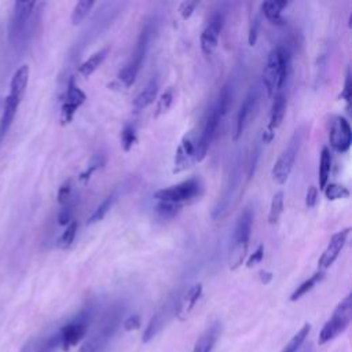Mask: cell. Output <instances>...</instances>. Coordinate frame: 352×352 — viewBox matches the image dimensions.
<instances>
[{"label": "cell", "instance_id": "obj_25", "mask_svg": "<svg viewBox=\"0 0 352 352\" xmlns=\"http://www.w3.org/2000/svg\"><path fill=\"white\" fill-rule=\"evenodd\" d=\"M323 278H324V272L323 271L315 272L312 276H309L307 280H304L300 286H297V289L290 294V300L292 301L300 300L302 296H305L308 292H311Z\"/></svg>", "mask_w": 352, "mask_h": 352}, {"label": "cell", "instance_id": "obj_11", "mask_svg": "<svg viewBox=\"0 0 352 352\" xmlns=\"http://www.w3.org/2000/svg\"><path fill=\"white\" fill-rule=\"evenodd\" d=\"M286 113V96L282 91H279L272 100V106H271V113H270V121L263 132L261 140L264 144H268L272 142V139L275 138V131L279 128V125L283 121Z\"/></svg>", "mask_w": 352, "mask_h": 352}, {"label": "cell", "instance_id": "obj_17", "mask_svg": "<svg viewBox=\"0 0 352 352\" xmlns=\"http://www.w3.org/2000/svg\"><path fill=\"white\" fill-rule=\"evenodd\" d=\"M29 73H30L29 66L22 65L12 74V78L10 82V94L7 95V98H10L16 104H19L22 102V98H23V94L26 91L28 81H29Z\"/></svg>", "mask_w": 352, "mask_h": 352}, {"label": "cell", "instance_id": "obj_14", "mask_svg": "<svg viewBox=\"0 0 352 352\" xmlns=\"http://www.w3.org/2000/svg\"><path fill=\"white\" fill-rule=\"evenodd\" d=\"M349 231H351V228L346 227V228H344V230L336 232V234L330 238V242H329L327 248L323 250L322 256H320L319 260H318V268H319L320 271L329 268V267L337 260L338 254L341 253V250H342V248H344V245H345V242H346V238H348V235H349Z\"/></svg>", "mask_w": 352, "mask_h": 352}, {"label": "cell", "instance_id": "obj_10", "mask_svg": "<svg viewBox=\"0 0 352 352\" xmlns=\"http://www.w3.org/2000/svg\"><path fill=\"white\" fill-rule=\"evenodd\" d=\"M36 6V1H16L14 3V10H12V15H11V19H10V40L11 41H16L26 25H28V21L33 12V7Z\"/></svg>", "mask_w": 352, "mask_h": 352}, {"label": "cell", "instance_id": "obj_13", "mask_svg": "<svg viewBox=\"0 0 352 352\" xmlns=\"http://www.w3.org/2000/svg\"><path fill=\"white\" fill-rule=\"evenodd\" d=\"M85 99H87L85 94L77 87L74 78L72 77L69 80V84H67L66 99H65V102L62 104V109H60V122H62V125H66L73 120L74 113L85 102Z\"/></svg>", "mask_w": 352, "mask_h": 352}, {"label": "cell", "instance_id": "obj_7", "mask_svg": "<svg viewBox=\"0 0 352 352\" xmlns=\"http://www.w3.org/2000/svg\"><path fill=\"white\" fill-rule=\"evenodd\" d=\"M300 143H301V136L296 131V133L292 136L287 147L280 153V155L278 157V160L275 161V164L272 166L271 175H272V179L275 183L283 184L289 179L290 172L293 169V164L296 161V157H297V153L300 148Z\"/></svg>", "mask_w": 352, "mask_h": 352}, {"label": "cell", "instance_id": "obj_12", "mask_svg": "<svg viewBox=\"0 0 352 352\" xmlns=\"http://www.w3.org/2000/svg\"><path fill=\"white\" fill-rule=\"evenodd\" d=\"M224 26V15L216 12L210 16L208 25L201 33V50L205 55H210L219 44V37Z\"/></svg>", "mask_w": 352, "mask_h": 352}, {"label": "cell", "instance_id": "obj_40", "mask_svg": "<svg viewBox=\"0 0 352 352\" xmlns=\"http://www.w3.org/2000/svg\"><path fill=\"white\" fill-rule=\"evenodd\" d=\"M72 213H73V204L69 201L65 204L58 214V223L60 226H67L72 221Z\"/></svg>", "mask_w": 352, "mask_h": 352}, {"label": "cell", "instance_id": "obj_3", "mask_svg": "<svg viewBox=\"0 0 352 352\" xmlns=\"http://www.w3.org/2000/svg\"><path fill=\"white\" fill-rule=\"evenodd\" d=\"M351 319H352V296L348 294L338 302V305L336 307L331 316L323 324V327L319 333L318 342L320 345H323V344L334 340L336 337H338L349 326Z\"/></svg>", "mask_w": 352, "mask_h": 352}, {"label": "cell", "instance_id": "obj_47", "mask_svg": "<svg viewBox=\"0 0 352 352\" xmlns=\"http://www.w3.org/2000/svg\"><path fill=\"white\" fill-rule=\"evenodd\" d=\"M260 279H261L263 283H268V282L272 279V274H271V272L261 271V272H260Z\"/></svg>", "mask_w": 352, "mask_h": 352}, {"label": "cell", "instance_id": "obj_37", "mask_svg": "<svg viewBox=\"0 0 352 352\" xmlns=\"http://www.w3.org/2000/svg\"><path fill=\"white\" fill-rule=\"evenodd\" d=\"M58 348H60V337L59 333H55L41 341L34 352H55Z\"/></svg>", "mask_w": 352, "mask_h": 352}, {"label": "cell", "instance_id": "obj_46", "mask_svg": "<svg viewBox=\"0 0 352 352\" xmlns=\"http://www.w3.org/2000/svg\"><path fill=\"white\" fill-rule=\"evenodd\" d=\"M257 32H258V19H253L252 23H250V28H249V36H248V41H249V45H254L256 41H257Z\"/></svg>", "mask_w": 352, "mask_h": 352}, {"label": "cell", "instance_id": "obj_33", "mask_svg": "<svg viewBox=\"0 0 352 352\" xmlns=\"http://www.w3.org/2000/svg\"><path fill=\"white\" fill-rule=\"evenodd\" d=\"M113 202H114V195H109V197H106L104 199H103V202L94 210V213L89 216V219H88V224H95V223H98V221H100L104 216H106V213L109 212V209L111 208V205H113Z\"/></svg>", "mask_w": 352, "mask_h": 352}, {"label": "cell", "instance_id": "obj_2", "mask_svg": "<svg viewBox=\"0 0 352 352\" xmlns=\"http://www.w3.org/2000/svg\"><path fill=\"white\" fill-rule=\"evenodd\" d=\"M124 315V308L121 305H114L103 316L100 324L94 331V334L82 344L78 352H102L110 342Z\"/></svg>", "mask_w": 352, "mask_h": 352}, {"label": "cell", "instance_id": "obj_9", "mask_svg": "<svg viewBox=\"0 0 352 352\" xmlns=\"http://www.w3.org/2000/svg\"><path fill=\"white\" fill-rule=\"evenodd\" d=\"M219 122H220V116H219L217 110H216L214 106H213V107L210 109V111L208 113V117H206V120H205V124H204L201 136H199L198 142L195 143L194 162H201V161L206 157L208 150H209V147H210V143H212L213 139H214V135H216Z\"/></svg>", "mask_w": 352, "mask_h": 352}, {"label": "cell", "instance_id": "obj_48", "mask_svg": "<svg viewBox=\"0 0 352 352\" xmlns=\"http://www.w3.org/2000/svg\"><path fill=\"white\" fill-rule=\"evenodd\" d=\"M305 352H311V349H308V351H305Z\"/></svg>", "mask_w": 352, "mask_h": 352}, {"label": "cell", "instance_id": "obj_23", "mask_svg": "<svg viewBox=\"0 0 352 352\" xmlns=\"http://www.w3.org/2000/svg\"><path fill=\"white\" fill-rule=\"evenodd\" d=\"M157 91H158V81L157 78H151L147 85L143 88L142 92H139V95L133 99V107L135 109H144L148 104H151L157 96Z\"/></svg>", "mask_w": 352, "mask_h": 352}, {"label": "cell", "instance_id": "obj_32", "mask_svg": "<svg viewBox=\"0 0 352 352\" xmlns=\"http://www.w3.org/2000/svg\"><path fill=\"white\" fill-rule=\"evenodd\" d=\"M179 212H180V205H179V204L158 201V204H157V206H155V213H157V216H158L160 219H162V220L173 219Z\"/></svg>", "mask_w": 352, "mask_h": 352}, {"label": "cell", "instance_id": "obj_43", "mask_svg": "<svg viewBox=\"0 0 352 352\" xmlns=\"http://www.w3.org/2000/svg\"><path fill=\"white\" fill-rule=\"evenodd\" d=\"M197 6H198V1H183L179 7V12H180L182 18L188 19L192 15Z\"/></svg>", "mask_w": 352, "mask_h": 352}, {"label": "cell", "instance_id": "obj_19", "mask_svg": "<svg viewBox=\"0 0 352 352\" xmlns=\"http://www.w3.org/2000/svg\"><path fill=\"white\" fill-rule=\"evenodd\" d=\"M202 296V285L201 283H195L192 285L177 301V308H176V316H179L180 319L186 318L191 309L195 307V304L198 302V300Z\"/></svg>", "mask_w": 352, "mask_h": 352}, {"label": "cell", "instance_id": "obj_1", "mask_svg": "<svg viewBox=\"0 0 352 352\" xmlns=\"http://www.w3.org/2000/svg\"><path fill=\"white\" fill-rule=\"evenodd\" d=\"M290 70V55L285 47L274 48L263 70V82L267 89V95L274 98L285 85Z\"/></svg>", "mask_w": 352, "mask_h": 352}, {"label": "cell", "instance_id": "obj_29", "mask_svg": "<svg viewBox=\"0 0 352 352\" xmlns=\"http://www.w3.org/2000/svg\"><path fill=\"white\" fill-rule=\"evenodd\" d=\"M309 330H311V326L309 323H305L294 336L293 338L285 345V348L280 351V352H297L298 348L302 345V342L305 341L307 336L309 334Z\"/></svg>", "mask_w": 352, "mask_h": 352}, {"label": "cell", "instance_id": "obj_4", "mask_svg": "<svg viewBox=\"0 0 352 352\" xmlns=\"http://www.w3.org/2000/svg\"><path fill=\"white\" fill-rule=\"evenodd\" d=\"M202 190L201 182L198 179H187L176 186L168 187V188H161L154 192V198L157 201H164V202H172V204H179L182 205L183 202H188L197 197H199Z\"/></svg>", "mask_w": 352, "mask_h": 352}, {"label": "cell", "instance_id": "obj_24", "mask_svg": "<svg viewBox=\"0 0 352 352\" xmlns=\"http://www.w3.org/2000/svg\"><path fill=\"white\" fill-rule=\"evenodd\" d=\"M330 169H331V155L329 147H323L320 153V160H319V188L323 190L326 184L329 183V176H330Z\"/></svg>", "mask_w": 352, "mask_h": 352}, {"label": "cell", "instance_id": "obj_26", "mask_svg": "<svg viewBox=\"0 0 352 352\" xmlns=\"http://www.w3.org/2000/svg\"><path fill=\"white\" fill-rule=\"evenodd\" d=\"M231 104H232V87L227 82V84L223 85L221 91L219 92V98H217V102L214 104V109L217 110L220 118L227 114Z\"/></svg>", "mask_w": 352, "mask_h": 352}, {"label": "cell", "instance_id": "obj_39", "mask_svg": "<svg viewBox=\"0 0 352 352\" xmlns=\"http://www.w3.org/2000/svg\"><path fill=\"white\" fill-rule=\"evenodd\" d=\"M72 198V182L66 180L58 190V202L63 206Z\"/></svg>", "mask_w": 352, "mask_h": 352}, {"label": "cell", "instance_id": "obj_16", "mask_svg": "<svg viewBox=\"0 0 352 352\" xmlns=\"http://www.w3.org/2000/svg\"><path fill=\"white\" fill-rule=\"evenodd\" d=\"M194 154H195V143L192 142L190 135H184L182 139V143L179 144L175 153L172 172L179 173L186 170L194 162Z\"/></svg>", "mask_w": 352, "mask_h": 352}, {"label": "cell", "instance_id": "obj_34", "mask_svg": "<svg viewBox=\"0 0 352 352\" xmlns=\"http://www.w3.org/2000/svg\"><path fill=\"white\" fill-rule=\"evenodd\" d=\"M173 103V88H168L164 94H161L158 102H157V109L154 113V117H160L161 114L166 113Z\"/></svg>", "mask_w": 352, "mask_h": 352}, {"label": "cell", "instance_id": "obj_15", "mask_svg": "<svg viewBox=\"0 0 352 352\" xmlns=\"http://www.w3.org/2000/svg\"><path fill=\"white\" fill-rule=\"evenodd\" d=\"M257 103V91L256 89H250L248 92V95L245 96L239 110H238V114H236V118H235V125H234V131H232V140L236 142L242 133H243V129L246 126V122L250 118V114L254 109Z\"/></svg>", "mask_w": 352, "mask_h": 352}, {"label": "cell", "instance_id": "obj_36", "mask_svg": "<svg viewBox=\"0 0 352 352\" xmlns=\"http://www.w3.org/2000/svg\"><path fill=\"white\" fill-rule=\"evenodd\" d=\"M135 143H136L135 126L131 124H126L121 131V147L124 151H129Z\"/></svg>", "mask_w": 352, "mask_h": 352}, {"label": "cell", "instance_id": "obj_22", "mask_svg": "<svg viewBox=\"0 0 352 352\" xmlns=\"http://www.w3.org/2000/svg\"><path fill=\"white\" fill-rule=\"evenodd\" d=\"M109 54V47H104L96 52H94L87 60H84L80 66H78V73L84 77H89L106 59Z\"/></svg>", "mask_w": 352, "mask_h": 352}, {"label": "cell", "instance_id": "obj_8", "mask_svg": "<svg viewBox=\"0 0 352 352\" xmlns=\"http://www.w3.org/2000/svg\"><path fill=\"white\" fill-rule=\"evenodd\" d=\"M329 142L337 153H345L349 150L352 143V132L345 117L334 116L331 118L329 128Z\"/></svg>", "mask_w": 352, "mask_h": 352}, {"label": "cell", "instance_id": "obj_18", "mask_svg": "<svg viewBox=\"0 0 352 352\" xmlns=\"http://www.w3.org/2000/svg\"><path fill=\"white\" fill-rule=\"evenodd\" d=\"M252 226H253V212L250 208H246L236 220V224L232 232V245H249Z\"/></svg>", "mask_w": 352, "mask_h": 352}, {"label": "cell", "instance_id": "obj_35", "mask_svg": "<svg viewBox=\"0 0 352 352\" xmlns=\"http://www.w3.org/2000/svg\"><path fill=\"white\" fill-rule=\"evenodd\" d=\"M76 232H77V221H70L66 227V230L62 232V235L59 236L58 239V246L60 249H67L70 248V245L73 243L74 241V236H76Z\"/></svg>", "mask_w": 352, "mask_h": 352}, {"label": "cell", "instance_id": "obj_31", "mask_svg": "<svg viewBox=\"0 0 352 352\" xmlns=\"http://www.w3.org/2000/svg\"><path fill=\"white\" fill-rule=\"evenodd\" d=\"M282 212H283V191H278L274 194L271 201L270 213H268L270 224H275L279 220Z\"/></svg>", "mask_w": 352, "mask_h": 352}, {"label": "cell", "instance_id": "obj_20", "mask_svg": "<svg viewBox=\"0 0 352 352\" xmlns=\"http://www.w3.org/2000/svg\"><path fill=\"white\" fill-rule=\"evenodd\" d=\"M221 326L219 322H213L205 329V331L197 338L192 352H213L216 341L220 336Z\"/></svg>", "mask_w": 352, "mask_h": 352}, {"label": "cell", "instance_id": "obj_45", "mask_svg": "<svg viewBox=\"0 0 352 352\" xmlns=\"http://www.w3.org/2000/svg\"><path fill=\"white\" fill-rule=\"evenodd\" d=\"M124 329L131 331V330H136L140 327V318L138 315H131L124 320Z\"/></svg>", "mask_w": 352, "mask_h": 352}, {"label": "cell", "instance_id": "obj_28", "mask_svg": "<svg viewBox=\"0 0 352 352\" xmlns=\"http://www.w3.org/2000/svg\"><path fill=\"white\" fill-rule=\"evenodd\" d=\"M94 4L95 3L92 0H80V1H77L74 8H73V12H72V23L73 25H80L87 18V15L89 14Z\"/></svg>", "mask_w": 352, "mask_h": 352}, {"label": "cell", "instance_id": "obj_6", "mask_svg": "<svg viewBox=\"0 0 352 352\" xmlns=\"http://www.w3.org/2000/svg\"><path fill=\"white\" fill-rule=\"evenodd\" d=\"M148 37H150L148 26H144L139 34V38H138V43H136V47L133 50L131 59L125 63V66L118 73V78L122 81V84L125 87H131L136 80V76L140 70L142 62H143L146 51H147Z\"/></svg>", "mask_w": 352, "mask_h": 352}, {"label": "cell", "instance_id": "obj_21", "mask_svg": "<svg viewBox=\"0 0 352 352\" xmlns=\"http://www.w3.org/2000/svg\"><path fill=\"white\" fill-rule=\"evenodd\" d=\"M289 6V1L286 0H271L261 3V12L264 16L274 25L282 26L285 25V19L282 16V10Z\"/></svg>", "mask_w": 352, "mask_h": 352}, {"label": "cell", "instance_id": "obj_27", "mask_svg": "<svg viewBox=\"0 0 352 352\" xmlns=\"http://www.w3.org/2000/svg\"><path fill=\"white\" fill-rule=\"evenodd\" d=\"M18 106L15 102H12L10 98H6V102H4V111H3V117H1V121H0V138L3 135L7 133L8 128L11 126L12 121H14V117L16 114V110H18Z\"/></svg>", "mask_w": 352, "mask_h": 352}, {"label": "cell", "instance_id": "obj_44", "mask_svg": "<svg viewBox=\"0 0 352 352\" xmlns=\"http://www.w3.org/2000/svg\"><path fill=\"white\" fill-rule=\"evenodd\" d=\"M316 202H318V187L309 186L305 195V205L308 209H311L316 205Z\"/></svg>", "mask_w": 352, "mask_h": 352}, {"label": "cell", "instance_id": "obj_42", "mask_svg": "<svg viewBox=\"0 0 352 352\" xmlns=\"http://www.w3.org/2000/svg\"><path fill=\"white\" fill-rule=\"evenodd\" d=\"M263 257H264V245H258L257 249L249 256V258L246 261V267L252 268V267L257 265L258 263H261Z\"/></svg>", "mask_w": 352, "mask_h": 352}, {"label": "cell", "instance_id": "obj_38", "mask_svg": "<svg viewBox=\"0 0 352 352\" xmlns=\"http://www.w3.org/2000/svg\"><path fill=\"white\" fill-rule=\"evenodd\" d=\"M103 164H104V160H103L102 157H95V158L91 161V164L88 165V168H87L84 172L80 173L78 179H80L82 183H87V182L91 179V175H92L95 170H98Z\"/></svg>", "mask_w": 352, "mask_h": 352}, {"label": "cell", "instance_id": "obj_30", "mask_svg": "<svg viewBox=\"0 0 352 352\" xmlns=\"http://www.w3.org/2000/svg\"><path fill=\"white\" fill-rule=\"evenodd\" d=\"M323 192L329 201H337V199H345L349 197V190L338 183H327L323 188Z\"/></svg>", "mask_w": 352, "mask_h": 352}, {"label": "cell", "instance_id": "obj_5", "mask_svg": "<svg viewBox=\"0 0 352 352\" xmlns=\"http://www.w3.org/2000/svg\"><path fill=\"white\" fill-rule=\"evenodd\" d=\"M92 311L84 309L81 311L76 318H73L70 322L63 324L59 329V337H60V348L67 351L72 346L77 345L87 334L89 322H91Z\"/></svg>", "mask_w": 352, "mask_h": 352}, {"label": "cell", "instance_id": "obj_41", "mask_svg": "<svg viewBox=\"0 0 352 352\" xmlns=\"http://www.w3.org/2000/svg\"><path fill=\"white\" fill-rule=\"evenodd\" d=\"M351 98H352V84H351V70H346V76H345V82H344V89L340 94V99H344L346 102V107L349 109V103H351Z\"/></svg>", "mask_w": 352, "mask_h": 352}]
</instances>
